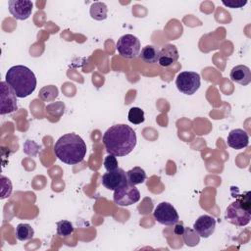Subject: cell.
I'll list each match as a JSON object with an SVG mask.
<instances>
[{"label": "cell", "mask_w": 251, "mask_h": 251, "mask_svg": "<svg viewBox=\"0 0 251 251\" xmlns=\"http://www.w3.org/2000/svg\"><path fill=\"white\" fill-rule=\"evenodd\" d=\"M103 144L109 154L123 157L128 155L134 149L136 133L127 125H115L105 131Z\"/></svg>", "instance_id": "1"}, {"label": "cell", "mask_w": 251, "mask_h": 251, "mask_svg": "<svg viewBox=\"0 0 251 251\" xmlns=\"http://www.w3.org/2000/svg\"><path fill=\"white\" fill-rule=\"evenodd\" d=\"M56 157L68 165H75L85 157L86 144L84 140L75 133H66L62 135L54 145Z\"/></svg>", "instance_id": "2"}, {"label": "cell", "mask_w": 251, "mask_h": 251, "mask_svg": "<svg viewBox=\"0 0 251 251\" xmlns=\"http://www.w3.org/2000/svg\"><path fill=\"white\" fill-rule=\"evenodd\" d=\"M6 82L19 98L29 96L36 88V77L33 72L25 66L11 67L6 73Z\"/></svg>", "instance_id": "3"}, {"label": "cell", "mask_w": 251, "mask_h": 251, "mask_svg": "<svg viewBox=\"0 0 251 251\" xmlns=\"http://www.w3.org/2000/svg\"><path fill=\"white\" fill-rule=\"evenodd\" d=\"M225 219L237 226H244L251 220V202L250 191L237 196L236 200L228 205L226 210Z\"/></svg>", "instance_id": "4"}, {"label": "cell", "mask_w": 251, "mask_h": 251, "mask_svg": "<svg viewBox=\"0 0 251 251\" xmlns=\"http://www.w3.org/2000/svg\"><path fill=\"white\" fill-rule=\"evenodd\" d=\"M200 75L196 72L185 71L177 75L176 85L178 91L186 95L194 94L200 87Z\"/></svg>", "instance_id": "5"}, {"label": "cell", "mask_w": 251, "mask_h": 251, "mask_svg": "<svg viewBox=\"0 0 251 251\" xmlns=\"http://www.w3.org/2000/svg\"><path fill=\"white\" fill-rule=\"evenodd\" d=\"M116 49L122 57L126 59H134L139 56L140 41L133 34H125L118 39Z\"/></svg>", "instance_id": "6"}, {"label": "cell", "mask_w": 251, "mask_h": 251, "mask_svg": "<svg viewBox=\"0 0 251 251\" xmlns=\"http://www.w3.org/2000/svg\"><path fill=\"white\" fill-rule=\"evenodd\" d=\"M113 199L118 206H129L139 201L140 192L135 187V185L126 182V184L114 190Z\"/></svg>", "instance_id": "7"}, {"label": "cell", "mask_w": 251, "mask_h": 251, "mask_svg": "<svg viewBox=\"0 0 251 251\" xmlns=\"http://www.w3.org/2000/svg\"><path fill=\"white\" fill-rule=\"evenodd\" d=\"M155 220L164 226H175L179 221L176 208L169 202H161L154 209Z\"/></svg>", "instance_id": "8"}, {"label": "cell", "mask_w": 251, "mask_h": 251, "mask_svg": "<svg viewBox=\"0 0 251 251\" xmlns=\"http://www.w3.org/2000/svg\"><path fill=\"white\" fill-rule=\"evenodd\" d=\"M16 94L6 81L0 82V114H10L18 109Z\"/></svg>", "instance_id": "9"}, {"label": "cell", "mask_w": 251, "mask_h": 251, "mask_svg": "<svg viewBox=\"0 0 251 251\" xmlns=\"http://www.w3.org/2000/svg\"><path fill=\"white\" fill-rule=\"evenodd\" d=\"M126 182H128L126 173L121 168L105 173L102 176V184L109 190H116Z\"/></svg>", "instance_id": "10"}, {"label": "cell", "mask_w": 251, "mask_h": 251, "mask_svg": "<svg viewBox=\"0 0 251 251\" xmlns=\"http://www.w3.org/2000/svg\"><path fill=\"white\" fill-rule=\"evenodd\" d=\"M9 12L17 20H26L32 12L33 4L28 0H10L8 2Z\"/></svg>", "instance_id": "11"}, {"label": "cell", "mask_w": 251, "mask_h": 251, "mask_svg": "<svg viewBox=\"0 0 251 251\" xmlns=\"http://www.w3.org/2000/svg\"><path fill=\"white\" fill-rule=\"evenodd\" d=\"M216 228V220L214 217L209 215L200 216L193 224V229L201 237L208 238L212 235Z\"/></svg>", "instance_id": "12"}, {"label": "cell", "mask_w": 251, "mask_h": 251, "mask_svg": "<svg viewBox=\"0 0 251 251\" xmlns=\"http://www.w3.org/2000/svg\"><path fill=\"white\" fill-rule=\"evenodd\" d=\"M226 141L229 147L235 150H240L248 146L249 135L244 129L235 128L229 131Z\"/></svg>", "instance_id": "13"}, {"label": "cell", "mask_w": 251, "mask_h": 251, "mask_svg": "<svg viewBox=\"0 0 251 251\" xmlns=\"http://www.w3.org/2000/svg\"><path fill=\"white\" fill-rule=\"evenodd\" d=\"M178 57H179V55H178V51H177V48L176 47V45L167 44L160 49L158 63L160 66L167 68V67L172 66L174 63H176L177 61Z\"/></svg>", "instance_id": "14"}, {"label": "cell", "mask_w": 251, "mask_h": 251, "mask_svg": "<svg viewBox=\"0 0 251 251\" xmlns=\"http://www.w3.org/2000/svg\"><path fill=\"white\" fill-rule=\"evenodd\" d=\"M229 77L233 82L241 85H247L251 81L250 69L245 65H238L231 69Z\"/></svg>", "instance_id": "15"}, {"label": "cell", "mask_w": 251, "mask_h": 251, "mask_svg": "<svg viewBox=\"0 0 251 251\" xmlns=\"http://www.w3.org/2000/svg\"><path fill=\"white\" fill-rule=\"evenodd\" d=\"M159 52L160 50L157 47L153 45H146L139 53V57L145 63L154 64L157 63L159 60Z\"/></svg>", "instance_id": "16"}, {"label": "cell", "mask_w": 251, "mask_h": 251, "mask_svg": "<svg viewBox=\"0 0 251 251\" xmlns=\"http://www.w3.org/2000/svg\"><path fill=\"white\" fill-rule=\"evenodd\" d=\"M127 181L133 185L141 184L146 179V173L140 167H134L133 169L126 172Z\"/></svg>", "instance_id": "17"}, {"label": "cell", "mask_w": 251, "mask_h": 251, "mask_svg": "<svg viewBox=\"0 0 251 251\" xmlns=\"http://www.w3.org/2000/svg\"><path fill=\"white\" fill-rule=\"evenodd\" d=\"M107 6L105 3L103 2H94L93 4H91L90 6V16L92 19L96 20V21H103L107 18Z\"/></svg>", "instance_id": "18"}, {"label": "cell", "mask_w": 251, "mask_h": 251, "mask_svg": "<svg viewBox=\"0 0 251 251\" xmlns=\"http://www.w3.org/2000/svg\"><path fill=\"white\" fill-rule=\"evenodd\" d=\"M34 230L28 224H19L16 227V236L21 241L29 240L33 237Z\"/></svg>", "instance_id": "19"}, {"label": "cell", "mask_w": 251, "mask_h": 251, "mask_svg": "<svg viewBox=\"0 0 251 251\" xmlns=\"http://www.w3.org/2000/svg\"><path fill=\"white\" fill-rule=\"evenodd\" d=\"M183 241L187 246H195L199 243L200 236L197 234V232L193 228L185 227L183 232Z\"/></svg>", "instance_id": "20"}, {"label": "cell", "mask_w": 251, "mask_h": 251, "mask_svg": "<svg viewBox=\"0 0 251 251\" xmlns=\"http://www.w3.org/2000/svg\"><path fill=\"white\" fill-rule=\"evenodd\" d=\"M74 230H75L74 226L70 221L62 220L57 223V233L60 236H63V237L69 236L74 232Z\"/></svg>", "instance_id": "21"}, {"label": "cell", "mask_w": 251, "mask_h": 251, "mask_svg": "<svg viewBox=\"0 0 251 251\" xmlns=\"http://www.w3.org/2000/svg\"><path fill=\"white\" fill-rule=\"evenodd\" d=\"M128 121L133 125H139L144 122V112L138 107H132L128 111Z\"/></svg>", "instance_id": "22"}, {"label": "cell", "mask_w": 251, "mask_h": 251, "mask_svg": "<svg viewBox=\"0 0 251 251\" xmlns=\"http://www.w3.org/2000/svg\"><path fill=\"white\" fill-rule=\"evenodd\" d=\"M57 95H58V89L54 85L44 86L39 91V97L43 101H47V102L54 100L57 97Z\"/></svg>", "instance_id": "23"}, {"label": "cell", "mask_w": 251, "mask_h": 251, "mask_svg": "<svg viewBox=\"0 0 251 251\" xmlns=\"http://www.w3.org/2000/svg\"><path fill=\"white\" fill-rule=\"evenodd\" d=\"M104 167L106 169L107 172H112L115 171L116 169H118V160L116 158L115 155L109 154L105 157L104 159Z\"/></svg>", "instance_id": "24"}, {"label": "cell", "mask_w": 251, "mask_h": 251, "mask_svg": "<svg viewBox=\"0 0 251 251\" xmlns=\"http://www.w3.org/2000/svg\"><path fill=\"white\" fill-rule=\"evenodd\" d=\"M222 3L229 8L235 9V8H241L247 4V1H242V0H223Z\"/></svg>", "instance_id": "25"}, {"label": "cell", "mask_w": 251, "mask_h": 251, "mask_svg": "<svg viewBox=\"0 0 251 251\" xmlns=\"http://www.w3.org/2000/svg\"><path fill=\"white\" fill-rule=\"evenodd\" d=\"M184 229H185V227L183 226V225H182L181 223H180V224L176 223V224L175 225V227H174V232H175L176 235H182L183 232H184Z\"/></svg>", "instance_id": "26"}]
</instances>
